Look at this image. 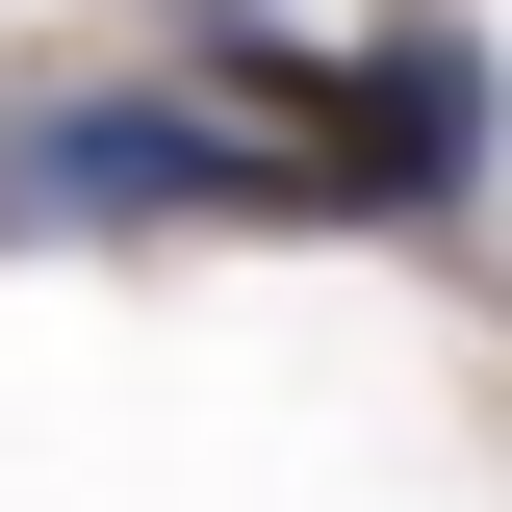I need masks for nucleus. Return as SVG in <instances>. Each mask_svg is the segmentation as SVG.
<instances>
[{
	"label": "nucleus",
	"instance_id": "1",
	"mask_svg": "<svg viewBox=\"0 0 512 512\" xmlns=\"http://www.w3.org/2000/svg\"><path fill=\"white\" fill-rule=\"evenodd\" d=\"M231 205H308V154H231V128L154 103V77L0 128V231H231Z\"/></svg>",
	"mask_w": 512,
	"mask_h": 512
},
{
	"label": "nucleus",
	"instance_id": "2",
	"mask_svg": "<svg viewBox=\"0 0 512 512\" xmlns=\"http://www.w3.org/2000/svg\"><path fill=\"white\" fill-rule=\"evenodd\" d=\"M282 103H308L333 205H461V154H487V52H461V26H410V52H359V77H282Z\"/></svg>",
	"mask_w": 512,
	"mask_h": 512
}]
</instances>
